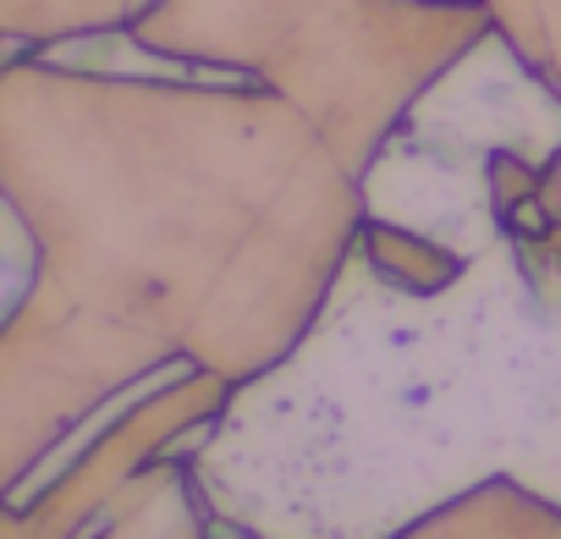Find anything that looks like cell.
I'll return each instance as SVG.
<instances>
[{"instance_id":"obj_1","label":"cell","mask_w":561,"mask_h":539,"mask_svg":"<svg viewBox=\"0 0 561 539\" xmlns=\"http://www.w3.org/2000/svg\"><path fill=\"white\" fill-rule=\"evenodd\" d=\"M7 231H12V253H7V325L28 309V298H34V270L45 276V253L34 259V242H28V220H23V204L12 198V209H7Z\"/></svg>"}]
</instances>
